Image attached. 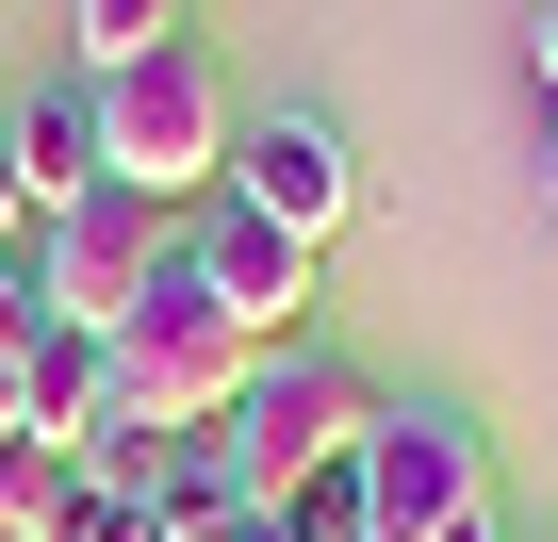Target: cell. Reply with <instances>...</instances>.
Returning <instances> with one entry per match:
<instances>
[{"mask_svg": "<svg viewBox=\"0 0 558 542\" xmlns=\"http://www.w3.org/2000/svg\"><path fill=\"white\" fill-rule=\"evenodd\" d=\"M362 427H378V395L296 329V346H263V362H246V395H230V427H214V444H230V493H246V509H279V493L345 477V460H362Z\"/></svg>", "mask_w": 558, "mask_h": 542, "instance_id": "6da1fadb", "label": "cell"}, {"mask_svg": "<svg viewBox=\"0 0 558 542\" xmlns=\"http://www.w3.org/2000/svg\"><path fill=\"white\" fill-rule=\"evenodd\" d=\"M99 346H116V411H132V427H230V395H246V362H263V346L197 297V263H165Z\"/></svg>", "mask_w": 558, "mask_h": 542, "instance_id": "7a4b0ae2", "label": "cell"}, {"mask_svg": "<svg viewBox=\"0 0 558 542\" xmlns=\"http://www.w3.org/2000/svg\"><path fill=\"white\" fill-rule=\"evenodd\" d=\"M83 83H99V148H116V181H148V197L230 181V83H214L197 34H165V50H132V67H83Z\"/></svg>", "mask_w": 558, "mask_h": 542, "instance_id": "3957f363", "label": "cell"}, {"mask_svg": "<svg viewBox=\"0 0 558 542\" xmlns=\"http://www.w3.org/2000/svg\"><path fill=\"white\" fill-rule=\"evenodd\" d=\"M181 197H148V181H99V197H66L50 214V313L66 329H116L165 263H181V230H165Z\"/></svg>", "mask_w": 558, "mask_h": 542, "instance_id": "277c9868", "label": "cell"}, {"mask_svg": "<svg viewBox=\"0 0 558 542\" xmlns=\"http://www.w3.org/2000/svg\"><path fill=\"white\" fill-rule=\"evenodd\" d=\"M345 477H362V526H378V542H427V526L476 509V427H460V411H378Z\"/></svg>", "mask_w": 558, "mask_h": 542, "instance_id": "5b68a950", "label": "cell"}, {"mask_svg": "<svg viewBox=\"0 0 558 542\" xmlns=\"http://www.w3.org/2000/svg\"><path fill=\"white\" fill-rule=\"evenodd\" d=\"M181 263H197V297H214L246 346H296V329H313V246H296V230H263L246 197H230V214H197V230H181Z\"/></svg>", "mask_w": 558, "mask_h": 542, "instance_id": "8992f818", "label": "cell"}, {"mask_svg": "<svg viewBox=\"0 0 558 542\" xmlns=\"http://www.w3.org/2000/svg\"><path fill=\"white\" fill-rule=\"evenodd\" d=\"M230 197H246L263 230L329 246V230H345V197H362V165H345V132H329V116H246V132H230Z\"/></svg>", "mask_w": 558, "mask_h": 542, "instance_id": "52a82bcc", "label": "cell"}, {"mask_svg": "<svg viewBox=\"0 0 558 542\" xmlns=\"http://www.w3.org/2000/svg\"><path fill=\"white\" fill-rule=\"evenodd\" d=\"M17 427H34V444H66V460H99V444L132 427V411H116V346L50 313V329L17 346Z\"/></svg>", "mask_w": 558, "mask_h": 542, "instance_id": "ba28073f", "label": "cell"}, {"mask_svg": "<svg viewBox=\"0 0 558 542\" xmlns=\"http://www.w3.org/2000/svg\"><path fill=\"white\" fill-rule=\"evenodd\" d=\"M0 165H17V197H34V214L99 197V181H116V148H99V83H34L17 116H0Z\"/></svg>", "mask_w": 558, "mask_h": 542, "instance_id": "9c48e42d", "label": "cell"}, {"mask_svg": "<svg viewBox=\"0 0 558 542\" xmlns=\"http://www.w3.org/2000/svg\"><path fill=\"white\" fill-rule=\"evenodd\" d=\"M66 493H83V460H66V444H34V427L0 444V542H50V509H66Z\"/></svg>", "mask_w": 558, "mask_h": 542, "instance_id": "30bf717a", "label": "cell"}, {"mask_svg": "<svg viewBox=\"0 0 558 542\" xmlns=\"http://www.w3.org/2000/svg\"><path fill=\"white\" fill-rule=\"evenodd\" d=\"M263 542H378V526H362V477H313V493H279V509H263Z\"/></svg>", "mask_w": 558, "mask_h": 542, "instance_id": "8fae6325", "label": "cell"}, {"mask_svg": "<svg viewBox=\"0 0 558 542\" xmlns=\"http://www.w3.org/2000/svg\"><path fill=\"white\" fill-rule=\"evenodd\" d=\"M165 34H181V0H83V67H132Z\"/></svg>", "mask_w": 558, "mask_h": 542, "instance_id": "7c38bea8", "label": "cell"}, {"mask_svg": "<svg viewBox=\"0 0 558 542\" xmlns=\"http://www.w3.org/2000/svg\"><path fill=\"white\" fill-rule=\"evenodd\" d=\"M50 542H165V526H148V509H132V493H99V477H83V493H66V509H50Z\"/></svg>", "mask_w": 558, "mask_h": 542, "instance_id": "4fadbf2b", "label": "cell"}, {"mask_svg": "<svg viewBox=\"0 0 558 542\" xmlns=\"http://www.w3.org/2000/svg\"><path fill=\"white\" fill-rule=\"evenodd\" d=\"M165 542H263V509H246V493H230V477H197V493H181V509H165Z\"/></svg>", "mask_w": 558, "mask_h": 542, "instance_id": "5bb4252c", "label": "cell"}, {"mask_svg": "<svg viewBox=\"0 0 558 542\" xmlns=\"http://www.w3.org/2000/svg\"><path fill=\"white\" fill-rule=\"evenodd\" d=\"M525 67H542V99H558V0H525Z\"/></svg>", "mask_w": 558, "mask_h": 542, "instance_id": "9a60e30c", "label": "cell"}, {"mask_svg": "<svg viewBox=\"0 0 558 542\" xmlns=\"http://www.w3.org/2000/svg\"><path fill=\"white\" fill-rule=\"evenodd\" d=\"M427 542H509V526H493V493H476V509H460V526H427Z\"/></svg>", "mask_w": 558, "mask_h": 542, "instance_id": "2e32d148", "label": "cell"}, {"mask_svg": "<svg viewBox=\"0 0 558 542\" xmlns=\"http://www.w3.org/2000/svg\"><path fill=\"white\" fill-rule=\"evenodd\" d=\"M17 230H34V197H17V165H0V246H17Z\"/></svg>", "mask_w": 558, "mask_h": 542, "instance_id": "e0dca14e", "label": "cell"}, {"mask_svg": "<svg viewBox=\"0 0 558 542\" xmlns=\"http://www.w3.org/2000/svg\"><path fill=\"white\" fill-rule=\"evenodd\" d=\"M542 197H558V99H542Z\"/></svg>", "mask_w": 558, "mask_h": 542, "instance_id": "ac0fdd59", "label": "cell"}, {"mask_svg": "<svg viewBox=\"0 0 558 542\" xmlns=\"http://www.w3.org/2000/svg\"><path fill=\"white\" fill-rule=\"evenodd\" d=\"M0 444H17V362H0Z\"/></svg>", "mask_w": 558, "mask_h": 542, "instance_id": "d6986e66", "label": "cell"}]
</instances>
